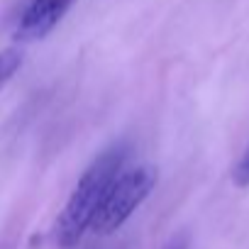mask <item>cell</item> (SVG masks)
Masks as SVG:
<instances>
[{"instance_id":"cell-5","label":"cell","mask_w":249,"mask_h":249,"mask_svg":"<svg viewBox=\"0 0 249 249\" xmlns=\"http://www.w3.org/2000/svg\"><path fill=\"white\" fill-rule=\"evenodd\" d=\"M232 183L237 188H249V147L244 149V154L232 169Z\"/></svg>"},{"instance_id":"cell-3","label":"cell","mask_w":249,"mask_h":249,"mask_svg":"<svg viewBox=\"0 0 249 249\" xmlns=\"http://www.w3.org/2000/svg\"><path fill=\"white\" fill-rule=\"evenodd\" d=\"M73 0H32L20 15V22L15 27L18 42H39L44 39L69 13Z\"/></svg>"},{"instance_id":"cell-2","label":"cell","mask_w":249,"mask_h":249,"mask_svg":"<svg viewBox=\"0 0 249 249\" xmlns=\"http://www.w3.org/2000/svg\"><path fill=\"white\" fill-rule=\"evenodd\" d=\"M157 186V169L154 166H132L122 169L115 181L110 183L90 230L95 234H112L132 217V213L149 198Z\"/></svg>"},{"instance_id":"cell-4","label":"cell","mask_w":249,"mask_h":249,"mask_svg":"<svg viewBox=\"0 0 249 249\" xmlns=\"http://www.w3.org/2000/svg\"><path fill=\"white\" fill-rule=\"evenodd\" d=\"M20 66H22V52L20 49L10 47V49L0 52V90L13 81V76L20 71Z\"/></svg>"},{"instance_id":"cell-1","label":"cell","mask_w":249,"mask_h":249,"mask_svg":"<svg viewBox=\"0 0 249 249\" xmlns=\"http://www.w3.org/2000/svg\"><path fill=\"white\" fill-rule=\"evenodd\" d=\"M127 161V147L124 144H115L110 149H105L78 178L76 188L71 191L64 210L56 217L54 225V242L61 249H73L78 247V242L83 239V234L90 230L93 217L110 188V183L115 181V176L124 169Z\"/></svg>"},{"instance_id":"cell-6","label":"cell","mask_w":249,"mask_h":249,"mask_svg":"<svg viewBox=\"0 0 249 249\" xmlns=\"http://www.w3.org/2000/svg\"><path fill=\"white\" fill-rule=\"evenodd\" d=\"M164 249H188V237L186 234H176Z\"/></svg>"}]
</instances>
